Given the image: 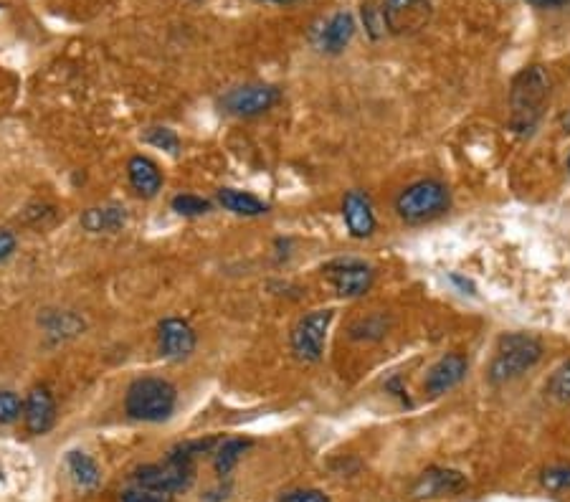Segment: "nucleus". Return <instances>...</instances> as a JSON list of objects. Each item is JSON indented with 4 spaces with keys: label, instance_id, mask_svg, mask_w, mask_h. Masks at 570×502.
<instances>
[{
    "label": "nucleus",
    "instance_id": "f257e3e1",
    "mask_svg": "<svg viewBox=\"0 0 570 502\" xmlns=\"http://www.w3.org/2000/svg\"><path fill=\"white\" fill-rule=\"evenodd\" d=\"M550 99V77L543 66H527L515 77L510 89V130L532 135L540 125Z\"/></svg>",
    "mask_w": 570,
    "mask_h": 502
},
{
    "label": "nucleus",
    "instance_id": "f03ea898",
    "mask_svg": "<svg viewBox=\"0 0 570 502\" xmlns=\"http://www.w3.org/2000/svg\"><path fill=\"white\" fill-rule=\"evenodd\" d=\"M543 358V345L538 338L527 333H507L497 343V353L489 366V383L492 386H505L525 376L530 368H535Z\"/></svg>",
    "mask_w": 570,
    "mask_h": 502
},
{
    "label": "nucleus",
    "instance_id": "7ed1b4c3",
    "mask_svg": "<svg viewBox=\"0 0 570 502\" xmlns=\"http://www.w3.org/2000/svg\"><path fill=\"white\" fill-rule=\"evenodd\" d=\"M178 391L165 378H140L130 386L125 409L137 421H165L175 411Z\"/></svg>",
    "mask_w": 570,
    "mask_h": 502
},
{
    "label": "nucleus",
    "instance_id": "20e7f679",
    "mask_svg": "<svg viewBox=\"0 0 570 502\" xmlns=\"http://www.w3.org/2000/svg\"><path fill=\"white\" fill-rule=\"evenodd\" d=\"M449 191L439 181L411 183L396 198V213L406 224H426L449 211Z\"/></svg>",
    "mask_w": 570,
    "mask_h": 502
},
{
    "label": "nucleus",
    "instance_id": "39448f33",
    "mask_svg": "<svg viewBox=\"0 0 570 502\" xmlns=\"http://www.w3.org/2000/svg\"><path fill=\"white\" fill-rule=\"evenodd\" d=\"M196 480V467L193 462H185V459L165 457V462L160 464H145L135 472L137 487H145V490L165 492V495H178L185 492Z\"/></svg>",
    "mask_w": 570,
    "mask_h": 502
},
{
    "label": "nucleus",
    "instance_id": "423d86ee",
    "mask_svg": "<svg viewBox=\"0 0 570 502\" xmlns=\"http://www.w3.org/2000/svg\"><path fill=\"white\" fill-rule=\"evenodd\" d=\"M332 310H315L310 315H304L302 320L294 325L292 330V350L299 361L304 363H317L325 353V340L327 330L332 325Z\"/></svg>",
    "mask_w": 570,
    "mask_h": 502
},
{
    "label": "nucleus",
    "instance_id": "0eeeda50",
    "mask_svg": "<svg viewBox=\"0 0 570 502\" xmlns=\"http://www.w3.org/2000/svg\"><path fill=\"white\" fill-rule=\"evenodd\" d=\"M325 279L332 284V290L340 297H353L365 295L373 284L375 272L370 264L360 262V259H335L325 267Z\"/></svg>",
    "mask_w": 570,
    "mask_h": 502
},
{
    "label": "nucleus",
    "instance_id": "6e6552de",
    "mask_svg": "<svg viewBox=\"0 0 570 502\" xmlns=\"http://www.w3.org/2000/svg\"><path fill=\"white\" fill-rule=\"evenodd\" d=\"M431 21L429 0H386L383 3V23L396 36H411L426 28Z\"/></svg>",
    "mask_w": 570,
    "mask_h": 502
},
{
    "label": "nucleus",
    "instance_id": "1a4fd4ad",
    "mask_svg": "<svg viewBox=\"0 0 570 502\" xmlns=\"http://www.w3.org/2000/svg\"><path fill=\"white\" fill-rule=\"evenodd\" d=\"M279 102V92L274 87H264V84H246V87H236L223 97V110L228 115L236 117H256L264 115L266 110H272Z\"/></svg>",
    "mask_w": 570,
    "mask_h": 502
},
{
    "label": "nucleus",
    "instance_id": "9d476101",
    "mask_svg": "<svg viewBox=\"0 0 570 502\" xmlns=\"http://www.w3.org/2000/svg\"><path fill=\"white\" fill-rule=\"evenodd\" d=\"M462 490H467V477L462 472L449 470V467H431L413 482L411 495L416 500H434V497L459 495Z\"/></svg>",
    "mask_w": 570,
    "mask_h": 502
},
{
    "label": "nucleus",
    "instance_id": "9b49d317",
    "mask_svg": "<svg viewBox=\"0 0 570 502\" xmlns=\"http://www.w3.org/2000/svg\"><path fill=\"white\" fill-rule=\"evenodd\" d=\"M23 421H26L28 432L36 434V437H44L51 432V426L56 424V404L49 388H31V393L23 401Z\"/></svg>",
    "mask_w": 570,
    "mask_h": 502
},
{
    "label": "nucleus",
    "instance_id": "f8f14e48",
    "mask_svg": "<svg viewBox=\"0 0 570 502\" xmlns=\"http://www.w3.org/2000/svg\"><path fill=\"white\" fill-rule=\"evenodd\" d=\"M196 350V333L180 317H168L160 325V353L170 361H183Z\"/></svg>",
    "mask_w": 570,
    "mask_h": 502
},
{
    "label": "nucleus",
    "instance_id": "ddd939ff",
    "mask_svg": "<svg viewBox=\"0 0 570 502\" xmlns=\"http://www.w3.org/2000/svg\"><path fill=\"white\" fill-rule=\"evenodd\" d=\"M467 358H464L462 353H449L444 355V358H439V361L431 366L429 376H426V393H431V396H441V393L451 391L454 386H459V383L464 381V376H467Z\"/></svg>",
    "mask_w": 570,
    "mask_h": 502
},
{
    "label": "nucleus",
    "instance_id": "4468645a",
    "mask_svg": "<svg viewBox=\"0 0 570 502\" xmlns=\"http://www.w3.org/2000/svg\"><path fill=\"white\" fill-rule=\"evenodd\" d=\"M342 219H345L348 231L355 239H368V236H373L375 226H378L370 198L360 191H350L345 196V201H342Z\"/></svg>",
    "mask_w": 570,
    "mask_h": 502
},
{
    "label": "nucleus",
    "instance_id": "2eb2a0df",
    "mask_svg": "<svg viewBox=\"0 0 570 502\" xmlns=\"http://www.w3.org/2000/svg\"><path fill=\"white\" fill-rule=\"evenodd\" d=\"M127 175H130V183L140 196L152 198L163 186V178H160L158 165L152 163L150 158H142V155H135L127 165Z\"/></svg>",
    "mask_w": 570,
    "mask_h": 502
},
{
    "label": "nucleus",
    "instance_id": "dca6fc26",
    "mask_svg": "<svg viewBox=\"0 0 570 502\" xmlns=\"http://www.w3.org/2000/svg\"><path fill=\"white\" fill-rule=\"evenodd\" d=\"M355 33V21L350 13H335V16L327 21V26L322 28L320 36V46L327 54H340L345 46L350 44Z\"/></svg>",
    "mask_w": 570,
    "mask_h": 502
},
{
    "label": "nucleus",
    "instance_id": "f3484780",
    "mask_svg": "<svg viewBox=\"0 0 570 502\" xmlns=\"http://www.w3.org/2000/svg\"><path fill=\"white\" fill-rule=\"evenodd\" d=\"M66 472L71 475L76 487L82 490H97L102 482V472H99L97 462L84 452H69L66 454Z\"/></svg>",
    "mask_w": 570,
    "mask_h": 502
},
{
    "label": "nucleus",
    "instance_id": "a211bd4d",
    "mask_svg": "<svg viewBox=\"0 0 570 502\" xmlns=\"http://www.w3.org/2000/svg\"><path fill=\"white\" fill-rule=\"evenodd\" d=\"M251 439H221L218 447L213 449V470H216L218 477H228L236 464H239L241 454L251 447Z\"/></svg>",
    "mask_w": 570,
    "mask_h": 502
},
{
    "label": "nucleus",
    "instance_id": "6ab92c4d",
    "mask_svg": "<svg viewBox=\"0 0 570 502\" xmlns=\"http://www.w3.org/2000/svg\"><path fill=\"white\" fill-rule=\"evenodd\" d=\"M127 216L120 208H89L82 216V226L92 234H112L125 226Z\"/></svg>",
    "mask_w": 570,
    "mask_h": 502
},
{
    "label": "nucleus",
    "instance_id": "aec40b11",
    "mask_svg": "<svg viewBox=\"0 0 570 502\" xmlns=\"http://www.w3.org/2000/svg\"><path fill=\"white\" fill-rule=\"evenodd\" d=\"M218 203H221L226 211L236 213V216H261L266 213V203H261L259 198L251 196V193L234 191V188H223L218 193Z\"/></svg>",
    "mask_w": 570,
    "mask_h": 502
},
{
    "label": "nucleus",
    "instance_id": "412c9836",
    "mask_svg": "<svg viewBox=\"0 0 570 502\" xmlns=\"http://www.w3.org/2000/svg\"><path fill=\"white\" fill-rule=\"evenodd\" d=\"M548 393L550 399H555L558 404H568L570 401V358L563 366L555 368V373L548 381Z\"/></svg>",
    "mask_w": 570,
    "mask_h": 502
},
{
    "label": "nucleus",
    "instance_id": "4be33fe9",
    "mask_svg": "<svg viewBox=\"0 0 570 502\" xmlns=\"http://www.w3.org/2000/svg\"><path fill=\"white\" fill-rule=\"evenodd\" d=\"M46 330L54 338H71V335L82 333L84 322L79 317L69 315V312H61V315H54L49 322H46Z\"/></svg>",
    "mask_w": 570,
    "mask_h": 502
},
{
    "label": "nucleus",
    "instance_id": "5701e85b",
    "mask_svg": "<svg viewBox=\"0 0 570 502\" xmlns=\"http://www.w3.org/2000/svg\"><path fill=\"white\" fill-rule=\"evenodd\" d=\"M540 485L550 492L570 490V464H555L540 475Z\"/></svg>",
    "mask_w": 570,
    "mask_h": 502
},
{
    "label": "nucleus",
    "instance_id": "b1692460",
    "mask_svg": "<svg viewBox=\"0 0 570 502\" xmlns=\"http://www.w3.org/2000/svg\"><path fill=\"white\" fill-rule=\"evenodd\" d=\"M173 211L180 213V216H203V213L211 211V203L206 198L183 193V196L173 198Z\"/></svg>",
    "mask_w": 570,
    "mask_h": 502
},
{
    "label": "nucleus",
    "instance_id": "393cba45",
    "mask_svg": "<svg viewBox=\"0 0 570 502\" xmlns=\"http://www.w3.org/2000/svg\"><path fill=\"white\" fill-rule=\"evenodd\" d=\"M23 404L13 391H0V424H13L21 419Z\"/></svg>",
    "mask_w": 570,
    "mask_h": 502
},
{
    "label": "nucleus",
    "instance_id": "a878e982",
    "mask_svg": "<svg viewBox=\"0 0 570 502\" xmlns=\"http://www.w3.org/2000/svg\"><path fill=\"white\" fill-rule=\"evenodd\" d=\"M147 142L150 145H155V148H163L168 150V153H178V135H175L173 130H168V127H152L150 132H147Z\"/></svg>",
    "mask_w": 570,
    "mask_h": 502
},
{
    "label": "nucleus",
    "instance_id": "bb28decb",
    "mask_svg": "<svg viewBox=\"0 0 570 502\" xmlns=\"http://www.w3.org/2000/svg\"><path fill=\"white\" fill-rule=\"evenodd\" d=\"M122 502H173V495L145 490V487H132V490H127L122 495Z\"/></svg>",
    "mask_w": 570,
    "mask_h": 502
},
{
    "label": "nucleus",
    "instance_id": "cd10ccee",
    "mask_svg": "<svg viewBox=\"0 0 570 502\" xmlns=\"http://www.w3.org/2000/svg\"><path fill=\"white\" fill-rule=\"evenodd\" d=\"M282 502H332V500L320 490H292L284 492Z\"/></svg>",
    "mask_w": 570,
    "mask_h": 502
},
{
    "label": "nucleus",
    "instance_id": "c85d7f7f",
    "mask_svg": "<svg viewBox=\"0 0 570 502\" xmlns=\"http://www.w3.org/2000/svg\"><path fill=\"white\" fill-rule=\"evenodd\" d=\"M13 249H16V239H13L11 231H0V262H6Z\"/></svg>",
    "mask_w": 570,
    "mask_h": 502
},
{
    "label": "nucleus",
    "instance_id": "c756f323",
    "mask_svg": "<svg viewBox=\"0 0 570 502\" xmlns=\"http://www.w3.org/2000/svg\"><path fill=\"white\" fill-rule=\"evenodd\" d=\"M527 3L535 8H563L568 6L570 0H527Z\"/></svg>",
    "mask_w": 570,
    "mask_h": 502
},
{
    "label": "nucleus",
    "instance_id": "7c9ffc66",
    "mask_svg": "<svg viewBox=\"0 0 570 502\" xmlns=\"http://www.w3.org/2000/svg\"><path fill=\"white\" fill-rule=\"evenodd\" d=\"M451 282L454 284H459L464 292H469V295H477V290H474V284L469 282V279H464V277H459V274H451Z\"/></svg>",
    "mask_w": 570,
    "mask_h": 502
},
{
    "label": "nucleus",
    "instance_id": "2f4dec72",
    "mask_svg": "<svg viewBox=\"0 0 570 502\" xmlns=\"http://www.w3.org/2000/svg\"><path fill=\"white\" fill-rule=\"evenodd\" d=\"M563 130H565V132H570V112H568V115L563 117Z\"/></svg>",
    "mask_w": 570,
    "mask_h": 502
},
{
    "label": "nucleus",
    "instance_id": "473e14b6",
    "mask_svg": "<svg viewBox=\"0 0 570 502\" xmlns=\"http://www.w3.org/2000/svg\"><path fill=\"white\" fill-rule=\"evenodd\" d=\"M269 3H294V0H269Z\"/></svg>",
    "mask_w": 570,
    "mask_h": 502
},
{
    "label": "nucleus",
    "instance_id": "72a5a7b5",
    "mask_svg": "<svg viewBox=\"0 0 570 502\" xmlns=\"http://www.w3.org/2000/svg\"><path fill=\"white\" fill-rule=\"evenodd\" d=\"M568 170H570V158H568Z\"/></svg>",
    "mask_w": 570,
    "mask_h": 502
}]
</instances>
